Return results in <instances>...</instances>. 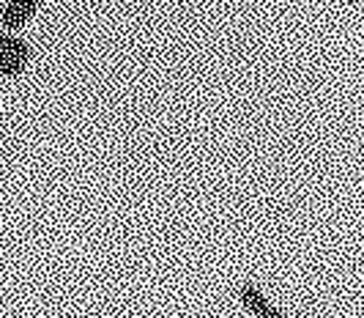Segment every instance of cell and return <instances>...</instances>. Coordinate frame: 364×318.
Listing matches in <instances>:
<instances>
[{"mask_svg":"<svg viewBox=\"0 0 364 318\" xmlns=\"http://www.w3.org/2000/svg\"><path fill=\"white\" fill-rule=\"evenodd\" d=\"M38 0H9V6L3 9V28L11 33V31H19L28 19L36 14Z\"/></svg>","mask_w":364,"mask_h":318,"instance_id":"cell-1","label":"cell"},{"mask_svg":"<svg viewBox=\"0 0 364 318\" xmlns=\"http://www.w3.org/2000/svg\"><path fill=\"white\" fill-rule=\"evenodd\" d=\"M241 302H244V307L252 313L255 318H285L277 307H274L272 302L266 300L260 291H257L252 282H247V285H241Z\"/></svg>","mask_w":364,"mask_h":318,"instance_id":"cell-2","label":"cell"},{"mask_svg":"<svg viewBox=\"0 0 364 318\" xmlns=\"http://www.w3.org/2000/svg\"><path fill=\"white\" fill-rule=\"evenodd\" d=\"M22 69H25V60H19V58L0 50V77H17L22 75Z\"/></svg>","mask_w":364,"mask_h":318,"instance_id":"cell-3","label":"cell"}]
</instances>
